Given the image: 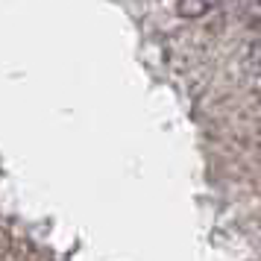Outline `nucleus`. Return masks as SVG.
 Segmentation results:
<instances>
[{"label": "nucleus", "mask_w": 261, "mask_h": 261, "mask_svg": "<svg viewBox=\"0 0 261 261\" xmlns=\"http://www.w3.org/2000/svg\"><path fill=\"white\" fill-rule=\"evenodd\" d=\"M212 9V0H176V12L182 18H200Z\"/></svg>", "instance_id": "1"}, {"label": "nucleus", "mask_w": 261, "mask_h": 261, "mask_svg": "<svg viewBox=\"0 0 261 261\" xmlns=\"http://www.w3.org/2000/svg\"><path fill=\"white\" fill-rule=\"evenodd\" d=\"M252 62H255V65H261V41H255V44H252Z\"/></svg>", "instance_id": "2"}]
</instances>
